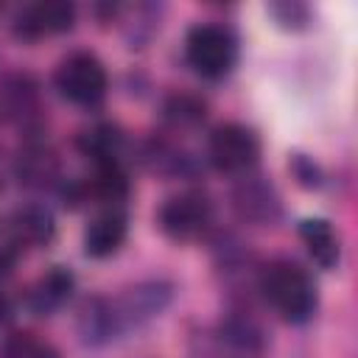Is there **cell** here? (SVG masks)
I'll return each mask as SVG.
<instances>
[{"label": "cell", "mask_w": 358, "mask_h": 358, "mask_svg": "<svg viewBox=\"0 0 358 358\" xmlns=\"http://www.w3.org/2000/svg\"><path fill=\"white\" fill-rule=\"evenodd\" d=\"M257 285L268 305L288 322V324H305L316 313V282L310 274L296 266L294 260H271L268 266L260 268Z\"/></svg>", "instance_id": "1"}, {"label": "cell", "mask_w": 358, "mask_h": 358, "mask_svg": "<svg viewBox=\"0 0 358 358\" xmlns=\"http://www.w3.org/2000/svg\"><path fill=\"white\" fill-rule=\"evenodd\" d=\"M185 56H187V64H190L201 78L218 81V78H224V76L235 67L238 45H235V36H232L224 25L199 22V25H193V28L187 31Z\"/></svg>", "instance_id": "2"}, {"label": "cell", "mask_w": 358, "mask_h": 358, "mask_svg": "<svg viewBox=\"0 0 358 358\" xmlns=\"http://www.w3.org/2000/svg\"><path fill=\"white\" fill-rule=\"evenodd\" d=\"M53 81L62 98H67L76 106H98L109 90V78L101 59L87 50H76L67 59H62Z\"/></svg>", "instance_id": "3"}, {"label": "cell", "mask_w": 358, "mask_h": 358, "mask_svg": "<svg viewBox=\"0 0 358 358\" xmlns=\"http://www.w3.org/2000/svg\"><path fill=\"white\" fill-rule=\"evenodd\" d=\"M260 157L257 134L243 123H221L207 140V159L221 173H246Z\"/></svg>", "instance_id": "4"}, {"label": "cell", "mask_w": 358, "mask_h": 358, "mask_svg": "<svg viewBox=\"0 0 358 358\" xmlns=\"http://www.w3.org/2000/svg\"><path fill=\"white\" fill-rule=\"evenodd\" d=\"M171 299H173V285L168 280H143L109 302H112V313L120 333H126L131 327L137 330L145 322L157 319L171 305Z\"/></svg>", "instance_id": "5"}, {"label": "cell", "mask_w": 358, "mask_h": 358, "mask_svg": "<svg viewBox=\"0 0 358 358\" xmlns=\"http://www.w3.org/2000/svg\"><path fill=\"white\" fill-rule=\"evenodd\" d=\"M213 218V207L207 201V196L187 190L179 196H171L168 201H162L159 213H157V224L159 229L179 243H190L196 238H201L210 227Z\"/></svg>", "instance_id": "6"}, {"label": "cell", "mask_w": 358, "mask_h": 358, "mask_svg": "<svg viewBox=\"0 0 358 358\" xmlns=\"http://www.w3.org/2000/svg\"><path fill=\"white\" fill-rule=\"evenodd\" d=\"M232 210L241 221H249L255 227H271L280 213V196L274 190V185L263 176H243L235 187H232Z\"/></svg>", "instance_id": "7"}, {"label": "cell", "mask_w": 358, "mask_h": 358, "mask_svg": "<svg viewBox=\"0 0 358 358\" xmlns=\"http://www.w3.org/2000/svg\"><path fill=\"white\" fill-rule=\"evenodd\" d=\"M76 25V6L64 0H45L25 6L14 17V36L25 42H36L42 36L64 34Z\"/></svg>", "instance_id": "8"}, {"label": "cell", "mask_w": 358, "mask_h": 358, "mask_svg": "<svg viewBox=\"0 0 358 358\" xmlns=\"http://www.w3.org/2000/svg\"><path fill=\"white\" fill-rule=\"evenodd\" d=\"M129 232V218L120 210H106L95 215L84 229V255L87 257H109L115 255Z\"/></svg>", "instance_id": "9"}, {"label": "cell", "mask_w": 358, "mask_h": 358, "mask_svg": "<svg viewBox=\"0 0 358 358\" xmlns=\"http://www.w3.org/2000/svg\"><path fill=\"white\" fill-rule=\"evenodd\" d=\"M76 288V277L67 266H53L48 268L28 291V308L36 313V316H50L53 310H59L70 294Z\"/></svg>", "instance_id": "10"}, {"label": "cell", "mask_w": 358, "mask_h": 358, "mask_svg": "<svg viewBox=\"0 0 358 358\" xmlns=\"http://www.w3.org/2000/svg\"><path fill=\"white\" fill-rule=\"evenodd\" d=\"M11 235L17 246H48L56 235L53 213L45 204H22L11 215Z\"/></svg>", "instance_id": "11"}, {"label": "cell", "mask_w": 358, "mask_h": 358, "mask_svg": "<svg viewBox=\"0 0 358 358\" xmlns=\"http://www.w3.org/2000/svg\"><path fill=\"white\" fill-rule=\"evenodd\" d=\"M78 336L84 344L90 347H101V344H109L112 338L120 336V327L115 322V313H112V302L103 299V296H92L81 305L78 310Z\"/></svg>", "instance_id": "12"}, {"label": "cell", "mask_w": 358, "mask_h": 358, "mask_svg": "<svg viewBox=\"0 0 358 358\" xmlns=\"http://www.w3.org/2000/svg\"><path fill=\"white\" fill-rule=\"evenodd\" d=\"M299 238L308 246V255L322 268H336L338 266L341 246H338V235H336L330 221H324V218H305L299 224Z\"/></svg>", "instance_id": "13"}, {"label": "cell", "mask_w": 358, "mask_h": 358, "mask_svg": "<svg viewBox=\"0 0 358 358\" xmlns=\"http://www.w3.org/2000/svg\"><path fill=\"white\" fill-rule=\"evenodd\" d=\"M76 145L84 157H90L95 162V168L117 165V157H120V148H123V134H120L117 126L101 123V126H92V129L81 131Z\"/></svg>", "instance_id": "14"}, {"label": "cell", "mask_w": 358, "mask_h": 358, "mask_svg": "<svg viewBox=\"0 0 358 358\" xmlns=\"http://www.w3.org/2000/svg\"><path fill=\"white\" fill-rule=\"evenodd\" d=\"M218 336L227 347L243 352V355H260L266 347L263 327L249 316H227L218 327Z\"/></svg>", "instance_id": "15"}, {"label": "cell", "mask_w": 358, "mask_h": 358, "mask_svg": "<svg viewBox=\"0 0 358 358\" xmlns=\"http://www.w3.org/2000/svg\"><path fill=\"white\" fill-rule=\"evenodd\" d=\"M98 199V201H106V204H117L129 196V179L126 173L120 171V165H103V168H95V173L78 187V199Z\"/></svg>", "instance_id": "16"}, {"label": "cell", "mask_w": 358, "mask_h": 358, "mask_svg": "<svg viewBox=\"0 0 358 358\" xmlns=\"http://www.w3.org/2000/svg\"><path fill=\"white\" fill-rule=\"evenodd\" d=\"M59 162L45 145H28L17 159V176L25 185H48L56 179Z\"/></svg>", "instance_id": "17"}, {"label": "cell", "mask_w": 358, "mask_h": 358, "mask_svg": "<svg viewBox=\"0 0 358 358\" xmlns=\"http://www.w3.org/2000/svg\"><path fill=\"white\" fill-rule=\"evenodd\" d=\"M162 115L165 120L173 126V129H193L204 120L207 115V103L199 98V95H190V92H176L165 101L162 106Z\"/></svg>", "instance_id": "18"}, {"label": "cell", "mask_w": 358, "mask_h": 358, "mask_svg": "<svg viewBox=\"0 0 358 358\" xmlns=\"http://www.w3.org/2000/svg\"><path fill=\"white\" fill-rule=\"evenodd\" d=\"M3 98H6V109H8V115L31 117V115L39 109V101H36V84H34L28 76H14V78H8L6 90H3Z\"/></svg>", "instance_id": "19"}, {"label": "cell", "mask_w": 358, "mask_h": 358, "mask_svg": "<svg viewBox=\"0 0 358 358\" xmlns=\"http://www.w3.org/2000/svg\"><path fill=\"white\" fill-rule=\"evenodd\" d=\"M0 358H59V350L34 333H11L0 347Z\"/></svg>", "instance_id": "20"}, {"label": "cell", "mask_w": 358, "mask_h": 358, "mask_svg": "<svg viewBox=\"0 0 358 358\" xmlns=\"http://www.w3.org/2000/svg\"><path fill=\"white\" fill-rule=\"evenodd\" d=\"M266 11L271 14V20L285 28V31H299L310 22V8L305 3H296V0H282V3H268Z\"/></svg>", "instance_id": "21"}, {"label": "cell", "mask_w": 358, "mask_h": 358, "mask_svg": "<svg viewBox=\"0 0 358 358\" xmlns=\"http://www.w3.org/2000/svg\"><path fill=\"white\" fill-rule=\"evenodd\" d=\"M291 171H294V176L299 179V185H305V187H316V185H319V168H316L308 157L296 154V157L291 159Z\"/></svg>", "instance_id": "22"}, {"label": "cell", "mask_w": 358, "mask_h": 358, "mask_svg": "<svg viewBox=\"0 0 358 358\" xmlns=\"http://www.w3.org/2000/svg\"><path fill=\"white\" fill-rule=\"evenodd\" d=\"M8 313H11V305H8V299L0 294V324L8 319Z\"/></svg>", "instance_id": "23"}]
</instances>
